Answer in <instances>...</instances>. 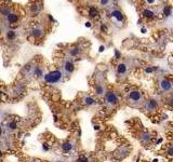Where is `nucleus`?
<instances>
[{"mask_svg":"<svg viewBox=\"0 0 173 162\" xmlns=\"http://www.w3.org/2000/svg\"><path fill=\"white\" fill-rule=\"evenodd\" d=\"M30 35H32V37H35V38H41L43 35H44V30H43L40 26H36V27H34V28L32 29Z\"/></svg>","mask_w":173,"mask_h":162,"instance_id":"0eeeda50","label":"nucleus"},{"mask_svg":"<svg viewBox=\"0 0 173 162\" xmlns=\"http://www.w3.org/2000/svg\"><path fill=\"white\" fill-rule=\"evenodd\" d=\"M163 14H164V16L171 15V14H172V9H171V7H169V5L164 7V8H163Z\"/></svg>","mask_w":173,"mask_h":162,"instance_id":"aec40b11","label":"nucleus"},{"mask_svg":"<svg viewBox=\"0 0 173 162\" xmlns=\"http://www.w3.org/2000/svg\"><path fill=\"white\" fill-rule=\"evenodd\" d=\"M110 3V0H100V5L102 7H107Z\"/></svg>","mask_w":173,"mask_h":162,"instance_id":"b1692460","label":"nucleus"},{"mask_svg":"<svg viewBox=\"0 0 173 162\" xmlns=\"http://www.w3.org/2000/svg\"><path fill=\"white\" fill-rule=\"evenodd\" d=\"M77 162H89V159H88L86 157H80Z\"/></svg>","mask_w":173,"mask_h":162,"instance_id":"a878e982","label":"nucleus"},{"mask_svg":"<svg viewBox=\"0 0 173 162\" xmlns=\"http://www.w3.org/2000/svg\"><path fill=\"white\" fill-rule=\"evenodd\" d=\"M167 104H168V105H170L171 107H173V94H171L170 96L168 97V99H167Z\"/></svg>","mask_w":173,"mask_h":162,"instance_id":"5701e85b","label":"nucleus"},{"mask_svg":"<svg viewBox=\"0 0 173 162\" xmlns=\"http://www.w3.org/2000/svg\"><path fill=\"white\" fill-rule=\"evenodd\" d=\"M5 37H7V39L8 40H13L14 38H15V32L14 30H8L7 32V34H5Z\"/></svg>","mask_w":173,"mask_h":162,"instance_id":"6ab92c4d","label":"nucleus"},{"mask_svg":"<svg viewBox=\"0 0 173 162\" xmlns=\"http://www.w3.org/2000/svg\"><path fill=\"white\" fill-rule=\"evenodd\" d=\"M147 3H149V5H154L155 2H156V0H145Z\"/></svg>","mask_w":173,"mask_h":162,"instance_id":"cd10ccee","label":"nucleus"},{"mask_svg":"<svg viewBox=\"0 0 173 162\" xmlns=\"http://www.w3.org/2000/svg\"><path fill=\"white\" fill-rule=\"evenodd\" d=\"M158 86L162 92H170L172 90V82L167 78H160L158 81Z\"/></svg>","mask_w":173,"mask_h":162,"instance_id":"20e7f679","label":"nucleus"},{"mask_svg":"<svg viewBox=\"0 0 173 162\" xmlns=\"http://www.w3.org/2000/svg\"><path fill=\"white\" fill-rule=\"evenodd\" d=\"M62 149L64 151H69L73 149V144L71 143H69V142H66V143H64L63 145H62Z\"/></svg>","mask_w":173,"mask_h":162,"instance_id":"2eb2a0df","label":"nucleus"},{"mask_svg":"<svg viewBox=\"0 0 173 162\" xmlns=\"http://www.w3.org/2000/svg\"><path fill=\"white\" fill-rule=\"evenodd\" d=\"M86 27H91V23H90V22H86Z\"/></svg>","mask_w":173,"mask_h":162,"instance_id":"7c9ffc66","label":"nucleus"},{"mask_svg":"<svg viewBox=\"0 0 173 162\" xmlns=\"http://www.w3.org/2000/svg\"><path fill=\"white\" fill-rule=\"evenodd\" d=\"M40 9H41V7L38 5V3H35V5H32V7H30V10H32V14H37L38 12L40 11Z\"/></svg>","mask_w":173,"mask_h":162,"instance_id":"a211bd4d","label":"nucleus"},{"mask_svg":"<svg viewBox=\"0 0 173 162\" xmlns=\"http://www.w3.org/2000/svg\"><path fill=\"white\" fill-rule=\"evenodd\" d=\"M115 1H118V0H115Z\"/></svg>","mask_w":173,"mask_h":162,"instance_id":"f704fd0d","label":"nucleus"},{"mask_svg":"<svg viewBox=\"0 0 173 162\" xmlns=\"http://www.w3.org/2000/svg\"><path fill=\"white\" fill-rule=\"evenodd\" d=\"M109 15L113 17L114 20L118 22V23H123L124 22V15L123 12L121 10H119L117 8H112L109 11Z\"/></svg>","mask_w":173,"mask_h":162,"instance_id":"39448f33","label":"nucleus"},{"mask_svg":"<svg viewBox=\"0 0 173 162\" xmlns=\"http://www.w3.org/2000/svg\"><path fill=\"white\" fill-rule=\"evenodd\" d=\"M141 32H146V28H142V29H141Z\"/></svg>","mask_w":173,"mask_h":162,"instance_id":"2f4dec72","label":"nucleus"},{"mask_svg":"<svg viewBox=\"0 0 173 162\" xmlns=\"http://www.w3.org/2000/svg\"><path fill=\"white\" fill-rule=\"evenodd\" d=\"M142 14H143V16H144V17H146V18H154V17L156 16L155 12L151 10V9H149V8H146V9H144V10L142 11Z\"/></svg>","mask_w":173,"mask_h":162,"instance_id":"ddd939ff","label":"nucleus"},{"mask_svg":"<svg viewBox=\"0 0 173 162\" xmlns=\"http://www.w3.org/2000/svg\"><path fill=\"white\" fill-rule=\"evenodd\" d=\"M157 107H158V104H157V101H155V99H149L145 103V109L148 111H154L157 109Z\"/></svg>","mask_w":173,"mask_h":162,"instance_id":"6e6552de","label":"nucleus"},{"mask_svg":"<svg viewBox=\"0 0 173 162\" xmlns=\"http://www.w3.org/2000/svg\"><path fill=\"white\" fill-rule=\"evenodd\" d=\"M95 94L98 95V96H102L104 94H106L105 89H104V86L102 84H96V86H95Z\"/></svg>","mask_w":173,"mask_h":162,"instance_id":"4468645a","label":"nucleus"},{"mask_svg":"<svg viewBox=\"0 0 173 162\" xmlns=\"http://www.w3.org/2000/svg\"><path fill=\"white\" fill-rule=\"evenodd\" d=\"M63 68H64V71L66 74H71L74 70H75V65H74V62L70 61V59H66L63 64Z\"/></svg>","mask_w":173,"mask_h":162,"instance_id":"423d86ee","label":"nucleus"},{"mask_svg":"<svg viewBox=\"0 0 173 162\" xmlns=\"http://www.w3.org/2000/svg\"><path fill=\"white\" fill-rule=\"evenodd\" d=\"M128 101L131 104H137L143 101V95L137 90H132L128 93Z\"/></svg>","mask_w":173,"mask_h":162,"instance_id":"7ed1b4c3","label":"nucleus"},{"mask_svg":"<svg viewBox=\"0 0 173 162\" xmlns=\"http://www.w3.org/2000/svg\"><path fill=\"white\" fill-rule=\"evenodd\" d=\"M105 101L109 107H115L116 105H118L119 103V97L115 92L109 91L105 94Z\"/></svg>","mask_w":173,"mask_h":162,"instance_id":"f03ea898","label":"nucleus"},{"mask_svg":"<svg viewBox=\"0 0 173 162\" xmlns=\"http://www.w3.org/2000/svg\"><path fill=\"white\" fill-rule=\"evenodd\" d=\"M94 129H95V130H98V129H100V126H98V125H96V126H94Z\"/></svg>","mask_w":173,"mask_h":162,"instance_id":"473e14b6","label":"nucleus"},{"mask_svg":"<svg viewBox=\"0 0 173 162\" xmlns=\"http://www.w3.org/2000/svg\"><path fill=\"white\" fill-rule=\"evenodd\" d=\"M167 152H168V153H169V155H171V156H173V145H172V146H170V147H169V149H168Z\"/></svg>","mask_w":173,"mask_h":162,"instance_id":"bb28decb","label":"nucleus"},{"mask_svg":"<svg viewBox=\"0 0 173 162\" xmlns=\"http://www.w3.org/2000/svg\"><path fill=\"white\" fill-rule=\"evenodd\" d=\"M5 2H11V0H5Z\"/></svg>","mask_w":173,"mask_h":162,"instance_id":"72a5a7b5","label":"nucleus"},{"mask_svg":"<svg viewBox=\"0 0 173 162\" xmlns=\"http://www.w3.org/2000/svg\"><path fill=\"white\" fill-rule=\"evenodd\" d=\"M127 71H128V66H127L125 63H119L117 65V74L120 77L127 75Z\"/></svg>","mask_w":173,"mask_h":162,"instance_id":"1a4fd4ad","label":"nucleus"},{"mask_svg":"<svg viewBox=\"0 0 173 162\" xmlns=\"http://www.w3.org/2000/svg\"><path fill=\"white\" fill-rule=\"evenodd\" d=\"M32 162H36V161H32Z\"/></svg>","mask_w":173,"mask_h":162,"instance_id":"c9c22d12","label":"nucleus"},{"mask_svg":"<svg viewBox=\"0 0 173 162\" xmlns=\"http://www.w3.org/2000/svg\"><path fill=\"white\" fill-rule=\"evenodd\" d=\"M100 29H101V32H108V28H107V26H106L105 24H101Z\"/></svg>","mask_w":173,"mask_h":162,"instance_id":"393cba45","label":"nucleus"},{"mask_svg":"<svg viewBox=\"0 0 173 162\" xmlns=\"http://www.w3.org/2000/svg\"><path fill=\"white\" fill-rule=\"evenodd\" d=\"M146 71H147V72H151V71H153V68H151V67H149V68H146Z\"/></svg>","mask_w":173,"mask_h":162,"instance_id":"c85d7f7f","label":"nucleus"},{"mask_svg":"<svg viewBox=\"0 0 173 162\" xmlns=\"http://www.w3.org/2000/svg\"><path fill=\"white\" fill-rule=\"evenodd\" d=\"M62 78H63V72L59 70H53L44 75V81L49 84H55L62 80Z\"/></svg>","mask_w":173,"mask_h":162,"instance_id":"f257e3e1","label":"nucleus"},{"mask_svg":"<svg viewBox=\"0 0 173 162\" xmlns=\"http://www.w3.org/2000/svg\"><path fill=\"white\" fill-rule=\"evenodd\" d=\"M81 52H82L81 47L76 45V47H73V48H70L69 50H68V55H69V56H73V57H76V56L80 55Z\"/></svg>","mask_w":173,"mask_h":162,"instance_id":"9d476101","label":"nucleus"},{"mask_svg":"<svg viewBox=\"0 0 173 162\" xmlns=\"http://www.w3.org/2000/svg\"><path fill=\"white\" fill-rule=\"evenodd\" d=\"M104 50H105V47H100V52H103V51H104Z\"/></svg>","mask_w":173,"mask_h":162,"instance_id":"c756f323","label":"nucleus"},{"mask_svg":"<svg viewBox=\"0 0 173 162\" xmlns=\"http://www.w3.org/2000/svg\"><path fill=\"white\" fill-rule=\"evenodd\" d=\"M32 74L36 77H40V76H42V71L39 67H35V68H32Z\"/></svg>","mask_w":173,"mask_h":162,"instance_id":"412c9836","label":"nucleus"},{"mask_svg":"<svg viewBox=\"0 0 173 162\" xmlns=\"http://www.w3.org/2000/svg\"><path fill=\"white\" fill-rule=\"evenodd\" d=\"M88 15L90 16L91 18H96L98 16V10H97L96 7L94 5H91L88 8Z\"/></svg>","mask_w":173,"mask_h":162,"instance_id":"f8f14e48","label":"nucleus"},{"mask_svg":"<svg viewBox=\"0 0 173 162\" xmlns=\"http://www.w3.org/2000/svg\"><path fill=\"white\" fill-rule=\"evenodd\" d=\"M18 20H20V16L17 15L16 13H13V12L5 17V21L8 22L9 24H15V23L18 22Z\"/></svg>","mask_w":173,"mask_h":162,"instance_id":"9b49d317","label":"nucleus"},{"mask_svg":"<svg viewBox=\"0 0 173 162\" xmlns=\"http://www.w3.org/2000/svg\"><path fill=\"white\" fill-rule=\"evenodd\" d=\"M82 101H83V103H85L86 105H88V106H90V105H93V104H94V102H95V101H94V99H93L92 97H90V96L83 97V99H82Z\"/></svg>","mask_w":173,"mask_h":162,"instance_id":"f3484780","label":"nucleus"},{"mask_svg":"<svg viewBox=\"0 0 173 162\" xmlns=\"http://www.w3.org/2000/svg\"><path fill=\"white\" fill-rule=\"evenodd\" d=\"M10 13H12V11H11V9L9 7H2V9H1V14L5 16V17H7Z\"/></svg>","mask_w":173,"mask_h":162,"instance_id":"dca6fc26","label":"nucleus"},{"mask_svg":"<svg viewBox=\"0 0 173 162\" xmlns=\"http://www.w3.org/2000/svg\"><path fill=\"white\" fill-rule=\"evenodd\" d=\"M16 128H17V124H16L15 121H10L9 123H8V129H10V130H15Z\"/></svg>","mask_w":173,"mask_h":162,"instance_id":"4be33fe9","label":"nucleus"}]
</instances>
